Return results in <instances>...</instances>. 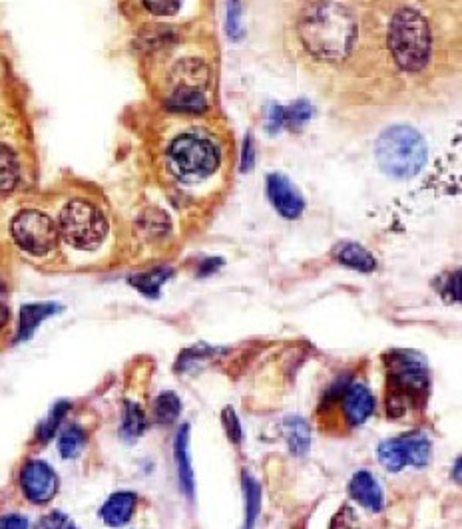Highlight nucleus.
<instances>
[{
  "instance_id": "2f4dec72",
  "label": "nucleus",
  "mask_w": 462,
  "mask_h": 529,
  "mask_svg": "<svg viewBox=\"0 0 462 529\" xmlns=\"http://www.w3.org/2000/svg\"><path fill=\"white\" fill-rule=\"evenodd\" d=\"M10 321V307H8V289L6 283L0 279V329L6 327Z\"/></svg>"
},
{
  "instance_id": "0eeeda50",
  "label": "nucleus",
  "mask_w": 462,
  "mask_h": 529,
  "mask_svg": "<svg viewBox=\"0 0 462 529\" xmlns=\"http://www.w3.org/2000/svg\"><path fill=\"white\" fill-rule=\"evenodd\" d=\"M12 239L16 245L36 257L48 255L50 251L56 249L60 233L58 225L42 211L36 209H24L20 211L10 225Z\"/></svg>"
},
{
  "instance_id": "423d86ee",
  "label": "nucleus",
  "mask_w": 462,
  "mask_h": 529,
  "mask_svg": "<svg viewBox=\"0 0 462 529\" xmlns=\"http://www.w3.org/2000/svg\"><path fill=\"white\" fill-rule=\"evenodd\" d=\"M168 166L178 179L196 183L218 170L220 154L208 140L198 136H182L168 150Z\"/></svg>"
},
{
  "instance_id": "cd10ccee",
  "label": "nucleus",
  "mask_w": 462,
  "mask_h": 529,
  "mask_svg": "<svg viewBox=\"0 0 462 529\" xmlns=\"http://www.w3.org/2000/svg\"><path fill=\"white\" fill-rule=\"evenodd\" d=\"M222 424H224V430L230 438L231 444H239L243 434H241V424H239V418L235 414V410L231 406H226L224 412H222Z\"/></svg>"
},
{
  "instance_id": "a211bd4d",
  "label": "nucleus",
  "mask_w": 462,
  "mask_h": 529,
  "mask_svg": "<svg viewBox=\"0 0 462 529\" xmlns=\"http://www.w3.org/2000/svg\"><path fill=\"white\" fill-rule=\"evenodd\" d=\"M337 259H339V263H343L355 271H363V273H371L377 267L375 257L365 247H361L357 243H347V245L339 247Z\"/></svg>"
},
{
  "instance_id": "393cba45",
  "label": "nucleus",
  "mask_w": 462,
  "mask_h": 529,
  "mask_svg": "<svg viewBox=\"0 0 462 529\" xmlns=\"http://www.w3.org/2000/svg\"><path fill=\"white\" fill-rule=\"evenodd\" d=\"M68 410H70V402H66V400H60V402H56V404H54V408L50 410L48 418H46V420L40 424L36 438H38L40 442H48V440H52V438H54V434L58 432V428H60V424H62L64 416L68 414Z\"/></svg>"
},
{
  "instance_id": "aec40b11",
  "label": "nucleus",
  "mask_w": 462,
  "mask_h": 529,
  "mask_svg": "<svg viewBox=\"0 0 462 529\" xmlns=\"http://www.w3.org/2000/svg\"><path fill=\"white\" fill-rule=\"evenodd\" d=\"M170 277H172L170 269H156V271H150V273H140V275L130 277V285L136 287L142 295H146L150 299H156L160 295L162 285Z\"/></svg>"
},
{
  "instance_id": "20e7f679",
  "label": "nucleus",
  "mask_w": 462,
  "mask_h": 529,
  "mask_svg": "<svg viewBox=\"0 0 462 529\" xmlns=\"http://www.w3.org/2000/svg\"><path fill=\"white\" fill-rule=\"evenodd\" d=\"M377 160L389 176H417L427 162V144L423 136L409 126H393L377 142Z\"/></svg>"
},
{
  "instance_id": "c756f323",
  "label": "nucleus",
  "mask_w": 462,
  "mask_h": 529,
  "mask_svg": "<svg viewBox=\"0 0 462 529\" xmlns=\"http://www.w3.org/2000/svg\"><path fill=\"white\" fill-rule=\"evenodd\" d=\"M331 529H361L355 512L349 506H343L339 510V514L333 518L331 522Z\"/></svg>"
},
{
  "instance_id": "a878e982",
  "label": "nucleus",
  "mask_w": 462,
  "mask_h": 529,
  "mask_svg": "<svg viewBox=\"0 0 462 529\" xmlns=\"http://www.w3.org/2000/svg\"><path fill=\"white\" fill-rule=\"evenodd\" d=\"M168 104H170V108L182 110V112L184 110L186 112H202V110L208 108V102H206V98L200 92L186 90V88L184 90H178Z\"/></svg>"
},
{
  "instance_id": "1a4fd4ad",
  "label": "nucleus",
  "mask_w": 462,
  "mask_h": 529,
  "mask_svg": "<svg viewBox=\"0 0 462 529\" xmlns=\"http://www.w3.org/2000/svg\"><path fill=\"white\" fill-rule=\"evenodd\" d=\"M267 193L271 203L275 205V209L287 217V219H295L301 215L305 203L301 199V195L297 193V189L289 183L287 177L273 174L267 179Z\"/></svg>"
},
{
  "instance_id": "2eb2a0df",
  "label": "nucleus",
  "mask_w": 462,
  "mask_h": 529,
  "mask_svg": "<svg viewBox=\"0 0 462 529\" xmlns=\"http://www.w3.org/2000/svg\"><path fill=\"white\" fill-rule=\"evenodd\" d=\"M283 432L287 438V444L293 454L303 456L311 446V428L309 424L299 416H287L283 420Z\"/></svg>"
},
{
  "instance_id": "6e6552de",
  "label": "nucleus",
  "mask_w": 462,
  "mask_h": 529,
  "mask_svg": "<svg viewBox=\"0 0 462 529\" xmlns=\"http://www.w3.org/2000/svg\"><path fill=\"white\" fill-rule=\"evenodd\" d=\"M20 488L28 502L42 506V504H48L56 496L58 476L46 462L30 460L22 466Z\"/></svg>"
},
{
  "instance_id": "bb28decb",
  "label": "nucleus",
  "mask_w": 462,
  "mask_h": 529,
  "mask_svg": "<svg viewBox=\"0 0 462 529\" xmlns=\"http://www.w3.org/2000/svg\"><path fill=\"white\" fill-rule=\"evenodd\" d=\"M34 529H78L76 524L62 512H50L36 522Z\"/></svg>"
},
{
  "instance_id": "f704fd0d",
  "label": "nucleus",
  "mask_w": 462,
  "mask_h": 529,
  "mask_svg": "<svg viewBox=\"0 0 462 529\" xmlns=\"http://www.w3.org/2000/svg\"><path fill=\"white\" fill-rule=\"evenodd\" d=\"M245 152H243V170H249L253 164V150H251V140H245Z\"/></svg>"
},
{
  "instance_id": "c9c22d12",
  "label": "nucleus",
  "mask_w": 462,
  "mask_h": 529,
  "mask_svg": "<svg viewBox=\"0 0 462 529\" xmlns=\"http://www.w3.org/2000/svg\"><path fill=\"white\" fill-rule=\"evenodd\" d=\"M457 482H461V458L457 460Z\"/></svg>"
},
{
  "instance_id": "dca6fc26",
  "label": "nucleus",
  "mask_w": 462,
  "mask_h": 529,
  "mask_svg": "<svg viewBox=\"0 0 462 529\" xmlns=\"http://www.w3.org/2000/svg\"><path fill=\"white\" fill-rule=\"evenodd\" d=\"M401 446H403V452H405V458H407V464L415 466V468H425L431 460V440L425 436V434H407V436H401Z\"/></svg>"
},
{
  "instance_id": "473e14b6",
  "label": "nucleus",
  "mask_w": 462,
  "mask_h": 529,
  "mask_svg": "<svg viewBox=\"0 0 462 529\" xmlns=\"http://www.w3.org/2000/svg\"><path fill=\"white\" fill-rule=\"evenodd\" d=\"M0 529H30L28 520L18 514H8L0 518Z\"/></svg>"
},
{
  "instance_id": "9b49d317",
  "label": "nucleus",
  "mask_w": 462,
  "mask_h": 529,
  "mask_svg": "<svg viewBox=\"0 0 462 529\" xmlns=\"http://www.w3.org/2000/svg\"><path fill=\"white\" fill-rule=\"evenodd\" d=\"M375 396L365 384H351L343 398V410L347 416V422L353 426L365 424L371 414L375 412Z\"/></svg>"
},
{
  "instance_id": "4468645a",
  "label": "nucleus",
  "mask_w": 462,
  "mask_h": 529,
  "mask_svg": "<svg viewBox=\"0 0 462 529\" xmlns=\"http://www.w3.org/2000/svg\"><path fill=\"white\" fill-rule=\"evenodd\" d=\"M136 494L134 492H116L112 494L106 504L100 508V518L110 528L126 526L136 510Z\"/></svg>"
},
{
  "instance_id": "f03ea898",
  "label": "nucleus",
  "mask_w": 462,
  "mask_h": 529,
  "mask_svg": "<svg viewBox=\"0 0 462 529\" xmlns=\"http://www.w3.org/2000/svg\"><path fill=\"white\" fill-rule=\"evenodd\" d=\"M429 386L427 362L419 353L395 351L389 354V416L401 418L423 396Z\"/></svg>"
},
{
  "instance_id": "f8f14e48",
  "label": "nucleus",
  "mask_w": 462,
  "mask_h": 529,
  "mask_svg": "<svg viewBox=\"0 0 462 529\" xmlns=\"http://www.w3.org/2000/svg\"><path fill=\"white\" fill-rule=\"evenodd\" d=\"M174 458L178 464V478H180L182 492L188 496V500H194L196 478H194V468H192V460H190V426L188 424H184L176 436Z\"/></svg>"
},
{
  "instance_id": "f3484780",
  "label": "nucleus",
  "mask_w": 462,
  "mask_h": 529,
  "mask_svg": "<svg viewBox=\"0 0 462 529\" xmlns=\"http://www.w3.org/2000/svg\"><path fill=\"white\" fill-rule=\"evenodd\" d=\"M241 486H243V512H245L243 529H253L261 512V486L247 472H243Z\"/></svg>"
},
{
  "instance_id": "4be33fe9",
  "label": "nucleus",
  "mask_w": 462,
  "mask_h": 529,
  "mask_svg": "<svg viewBox=\"0 0 462 529\" xmlns=\"http://www.w3.org/2000/svg\"><path fill=\"white\" fill-rule=\"evenodd\" d=\"M20 177V168L12 150L0 144V195H8Z\"/></svg>"
},
{
  "instance_id": "c85d7f7f",
  "label": "nucleus",
  "mask_w": 462,
  "mask_h": 529,
  "mask_svg": "<svg viewBox=\"0 0 462 529\" xmlns=\"http://www.w3.org/2000/svg\"><path fill=\"white\" fill-rule=\"evenodd\" d=\"M144 6L152 12V14H160V16H168L180 10L182 0H142Z\"/></svg>"
},
{
  "instance_id": "7c9ffc66",
  "label": "nucleus",
  "mask_w": 462,
  "mask_h": 529,
  "mask_svg": "<svg viewBox=\"0 0 462 529\" xmlns=\"http://www.w3.org/2000/svg\"><path fill=\"white\" fill-rule=\"evenodd\" d=\"M241 6L239 0H231L230 2V34L233 38L241 36Z\"/></svg>"
},
{
  "instance_id": "5701e85b",
  "label": "nucleus",
  "mask_w": 462,
  "mask_h": 529,
  "mask_svg": "<svg viewBox=\"0 0 462 529\" xmlns=\"http://www.w3.org/2000/svg\"><path fill=\"white\" fill-rule=\"evenodd\" d=\"M182 412V402L174 392H162L154 402V418L158 424H172Z\"/></svg>"
},
{
  "instance_id": "f257e3e1",
  "label": "nucleus",
  "mask_w": 462,
  "mask_h": 529,
  "mask_svg": "<svg viewBox=\"0 0 462 529\" xmlns=\"http://www.w3.org/2000/svg\"><path fill=\"white\" fill-rule=\"evenodd\" d=\"M299 34L313 56L335 62L345 58L351 50L355 20L343 6L319 2L303 12Z\"/></svg>"
},
{
  "instance_id": "b1692460",
  "label": "nucleus",
  "mask_w": 462,
  "mask_h": 529,
  "mask_svg": "<svg viewBox=\"0 0 462 529\" xmlns=\"http://www.w3.org/2000/svg\"><path fill=\"white\" fill-rule=\"evenodd\" d=\"M379 460L381 464L389 470V472H401L407 466V458L401 446L399 438L393 440H385L379 446Z\"/></svg>"
},
{
  "instance_id": "7ed1b4c3",
  "label": "nucleus",
  "mask_w": 462,
  "mask_h": 529,
  "mask_svg": "<svg viewBox=\"0 0 462 529\" xmlns=\"http://www.w3.org/2000/svg\"><path fill=\"white\" fill-rule=\"evenodd\" d=\"M389 46L403 70H423L431 58V30L427 20L417 10H399L391 22Z\"/></svg>"
},
{
  "instance_id": "9d476101",
  "label": "nucleus",
  "mask_w": 462,
  "mask_h": 529,
  "mask_svg": "<svg viewBox=\"0 0 462 529\" xmlns=\"http://www.w3.org/2000/svg\"><path fill=\"white\" fill-rule=\"evenodd\" d=\"M62 311V305L58 303H28L20 307L18 315V331H16V343H26L32 339L36 329L50 317Z\"/></svg>"
},
{
  "instance_id": "39448f33",
  "label": "nucleus",
  "mask_w": 462,
  "mask_h": 529,
  "mask_svg": "<svg viewBox=\"0 0 462 529\" xmlns=\"http://www.w3.org/2000/svg\"><path fill=\"white\" fill-rule=\"evenodd\" d=\"M58 233L74 249L94 251L106 239L108 221L96 205L82 199H74L66 203L60 213Z\"/></svg>"
},
{
  "instance_id": "ddd939ff",
  "label": "nucleus",
  "mask_w": 462,
  "mask_h": 529,
  "mask_svg": "<svg viewBox=\"0 0 462 529\" xmlns=\"http://www.w3.org/2000/svg\"><path fill=\"white\" fill-rule=\"evenodd\" d=\"M349 496L371 512H381L385 506L383 490L369 472H357L349 484Z\"/></svg>"
},
{
  "instance_id": "6ab92c4d",
  "label": "nucleus",
  "mask_w": 462,
  "mask_h": 529,
  "mask_svg": "<svg viewBox=\"0 0 462 529\" xmlns=\"http://www.w3.org/2000/svg\"><path fill=\"white\" fill-rule=\"evenodd\" d=\"M146 428H148V422H146V414L142 412V408L136 402H126L120 436L126 442H134L146 432Z\"/></svg>"
},
{
  "instance_id": "72a5a7b5",
  "label": "nucleus",
  "mask_w": 462,
  "mask_h": 529,
  "mask_svg": "<svg viewBox=\"0 0 462 529\" xmlns=\"http://www.w3.org/2000/svg\"><path fill=\"white\" fill-rule=\"evenodd\" d=\"M459 273L455 275V277H451V281H449V285H447V291L451 293V301H459L461 297H459Z\"/></svg>"
},
{
  "instance_id": "412c9836",
  "label": "nucleus",
  "mask_w": 462,
  "mask_h": 529,
  "mask_svg": "<svg viewBox=\"0 0 462 529\" xmlns=\"http://www.w3.org/2000/svg\"><path fill=\"white\" fill-rule=\"evenodd\" d=\"M84 446H86V432L80 426L72 424L66 430H62V434L58 438V450H60V456L64 460L78 458L82 454Z\"/></svg>"
}]
</instances>
